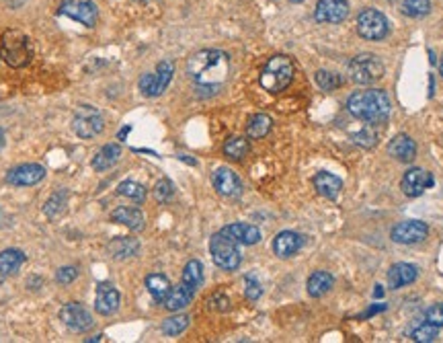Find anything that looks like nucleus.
<instances>
[{"label":"nucleus","instance_id":"obj_35","mask_svg":"<svg viewBox=\"0 0 443 343\" xmlns=\"http://www.w3.org/2000/svg\"><path fill=\"white\" fill-rule=\"evenodd\" d=\"M117 193L127 199H134L136 204H144V199H146V188L138 181H121L117 185Z\"/></svg>","mask_w":443,"mask_h":343},{"label":"nucleus","instance_id":"obj_44","mask_svg":"<svg viewBox=\"0 0 443 343\" xmlns=\"http://www.w3.org/2000/svg\"><path fill=\"white\" fill-rule=\"evenodd\" d=\"M208 305L212 306V308H216V310H220V312H224V310L230 308V300H228V296H224L222 292H218V294H214V296L208 300Z\"/></svg>","mask_w":443,"mask_h":343},{"label":"nucleus","instance_id":"obj_36","mask_svg":"<svg viewBox=\"0 0 443 343\" xmlns=\"http://www.w3.org/2000/svg\"><path fill=\"white\" fill-rule=\"evenodd\" d=\"M187 327H189V317L187 314H175V317H171L162 323V333L169 335V337H177V335L183 333Z\"/></svg>","mask_w":443,"mask_h":343},{"label":"nucleus","instance_id":"obj_21","mask_svg":"<svg viewBox=\"0 0 443 343\" xmlns=\"http://www.w3.org/2000/svg\"><path fill=\"white\" fill-rule=\"evenodd\" d=\"M111 220L113 222H119L123 227H127L130 230H142L146 227V220H144V214L138 210V208H127V206H121L117 210L111 212Z\"/></svg>","mask_w":443,"mask_h":343},{"label":"nucleus","instance_id":"obj_38","mask_svg":"<svg viewBox=\"0 0 443 343\" xmlns=\"http://www.w3.org/2000/svg\"><path fill=\"white\" fill-rule=\"evenodd\" d=\"M316 84L322 89V91H336L341 84H343V78L334 73H329V70H318L316 73Z\"/></svg>","mask_w":443,"mask_h":343},{"label":"nucleus","instance_id":"obj_28","mask_svg":"<svg viewBox=\"0 0 443 343\" xmlns=\"http://www.w3.org/2000/svg\"><path fill=\"white\" fill-rule=\"evenodd\" d=\"M193 296H195V292H193L191 288H187L185 284H179V286L173 288L171 294L166 296L164 306H166L171 312H179V310H183L185 306H189V303L193 300Z\"/></svg>","mask_w":443,"mask_h":343},{"label":"nucleus","instance_id":"obj_13","mask_svg":"<svg viewBox=\"0 0 443 343\" xmlns=\"http://www.w3.org/2000/svg\"><path fill=\"white\" fill-rule=\"evenodd\" d=\"M429 234V227L421 220H406V222H401L396 224L392 232H390V238L394 243H401V245H414V243H421L425 241Z\"/></svg>","mask_w":443,"mask_h":343},{"label":"nucleus","instance_id":"obj_24","mask_svg":"<svg viewBox=\"0 0 443 343\" xmlns=\"http://www.w3.org/2000/svg\"><path fill=\"white\" fill-rule=\"evenodd\" d=\"M146 288L148 292H150V296L154 298V303H158V305H164L166 296H169L171 290H173L169 277H166V275H160V273H150V275H148Z\"/></svg>","mask_w":443,"mask_h":343},{"label":"nucleus","instance_id":"obj_20","mask_svg":"<svg viewBox=\"0 0 443 343\" xmlns=\"http://www.w3.org/2000/svg\"><path fill=\"white\" fill-rule=\"evenodd\" d=\"M419 277V269L410 264H396V266L390 267L388 271V286L392 290H401L408 284H412L414 280Z\"/></svg>","mask_w":443,"mask_h":343},{"label":"nucleus","instance_id":"obj_47","mask_svg":"<svg viewBox=\"0 0 443 343\" xmlns=\"http://www.w3.org/2000/svg\"><path fill=\"white\" fill-rule=\"evenodd\" d=\"M384 294V290H382V286H375V292H373V296L378 298V296H382Z\"/></svg>","mask_w":443,"mask_h":343},{"label":"nucleus","instance_id":"obj_33","mask_svg":"<svg viewBox=\"0 0 443 343\" xmlns=\"http://www.w3.org/2000/svg\"><path fill=\"white\" fill-rule=\"evenodd\" d=\"M249 151H251L249 140L242 138V136H232V138H228L226 144H224V154H226L228 158H232V160H242V158L249 154Z\"/></svg>","mask_w":443,"mask_h":343},{"label":"nucleus","instance_id":"obj_50","mask_svg":"<svg viewBox=\"0 0 443 343\" xmlns=\"http://www.w3.org/2000/svg\"><path fill=\"white\" fill-rule=\"evenodd\" d=\"M440 73H442V77H443V62H442V66H440Z\"/></svg>","mask_w":443,"mask_h":343},{"label":"nucleus","instance_id":"obj_9","mask_svg":"<svg viewBox=\"0 0 443 343\" xmlns=\"http://www.w3.org/2000/svg\"><path fill=\"white\" fill-rule=\"evenodd\" d=\"M60 319L62 323L72 331V333H84L93 327V317L91 312L78 303H68L66 306H62L60 310Z\"/></svg>","mask_w":443,"mask_h":343},{"label":"nucleus","instance_id":"obj_30","mask_svg":"<svg viewBox=\"0 0 443 343\" xmlns=\"http://www.w3.org/2000/svg\"><path fill=\"white\" fill-rule=\"evenodd\" d=\"M173 75H175V64H173L171 60H162V62L156 66V73H154V77H156L154 97H158V95H162V93L166 91V86H169L171 80H173Z\"/></svg>","mask_w":443,"mask_h":343},{"label":"nucleus","instance_id":"obj_7","mask_svg":"<svg viewBox=\"0 0 443 343\" xmlns=\"http://www.w3.org/2000/svg\"><path fill=\"white\" fill-rule=\"evenodd\" d=\"M72 130L76 136L88 140V138H95L99 136L103 130H105V119L99 109L91 107V105H82L78 107V112L74 114L72 119Z\"/></svg>","mask_w":443,"mask_h":343},{"label":"nucleus","instance_id":"obj_42","mask_svg":"<svg viewBox=\"0 0 443 343\" xmlns=\"http://www.w3.org/2000/svg\"><path fill=\"white\" fill-rule=\"evenodd\" d=\"M425 321L435 325V327H443V305H433L425 310Z\"/></svg>","mask_w":443,"mask_h":343},{"label":"nucleus","instance_id":"obj_40","mask_svg":"<svg viewBox=\"0 0 443 343\" xmlns=\"http://www.w3.org/2000/svg\"><path fill=\"white\" fill-rule=\"evenodd\" d=\"M173 195H175V185H173L171 179H160V181L156 183V188H154V197H156L160 204L169 201Z\"/></svg>","mask_w":443,"mask_h":343},{"label":"nucleus","instance_id":"obj_6","mask_svg":"<svg viewBox=\"0 0 443 343\" xmlns=\"http://www.w3.org/2000/svg\"><path fill=\"white\" fill-rule=\"evenodd\" d=\"M347 75L355 84H373L384 77V64L373 54H359L349 62Z\"/></svg>","mask_w":443,"mask_h":343},{"label":"nucleus","instance_id":"obj_17","mask_svg":"<svg viewBox=\"0 0 443 343\" xmlns=\"http://www.w3.org/2000/svg\"><path fill=\"white\" fill-rule=\"evenodd\" d=\"M95 308L99 314L103 317H111L117 312L119 308V292L111 286V284H99L97 288V298H95Z\"/></svg>","mask_w":443,"mask_h":343},{"label":"nucleus","instance_id":"obj_5","mask_svg":"<svg viewBox=\"0 0 443 343\" xmlns=\"http://www.w3.org/2000/svg\"><path fill=\"white\" fill-rule=\"evenodd\" d=\"M210 253L214 264L224 271H234L242 264V255L236 247V241L228 238L226 234L216 232L210 241Z\"/></svg>","mask_w":443,"mask_h":343},{"label":"nucleus","instance_id":"obj_18","mask_svg":"<svg viewBox=\"0 0 443 343\" xmlns=\"http://www.w3.org/2000/svg\"><path fill=\"white\" fill-rule=\"evenodd\" d=\"M388 154L392 156V158H396V160H401V162H412L414 160V156H417V144H414V140L410 138V136H406V134H398V136H394L390 142H388Z\"/></svg>","mask_w":443,"mask_h":343},{"label":"nucleus","instance_id":"obj_15","mask_svg":"<svg viewBox=\"0 0 443 343\" xmlns=\"http://www.w3.org/2000/svg\"><path fill=\"white\" fill-rule=\"evenodd\" d=\"M214 188L224 197H240L242 195V181L238 179V175L226 167H220L214 173Z\"/></svg>","mask_w":443,"mask_h":343},{"label":"nucleus","instance_id":"obj_11","mask_svg":"<svg viewBox=\"0 0 443 343\" xmlns=\"http://www.w3.org/2000/svg\"><path fill=\"white\" fill-rule=\"evenodd\" d=\"M349 17V2L347 0H318L314 8V19L318 23H343Z\"/></svg>","mask_w":443,"mask_h":343},{"label":"nucleus","instance_id":"obj_22","mask_svg":"<svg viewBox=\"0 0 443 343\" xmlns=\"http://www.w3.org/2000/svg\"><path fill=\"white\" fill-rule=\"evenodd\" d=\"M334 286V277H332L329 271H314L310 277H308V294L312 298H322L325 294L331 292V288Z\"/></svg>","mask_w":443,"mask_h":343},{"label":"nucleus","instance_id":"obj_10","mask_svg":"<svg viewBox=\"0 0 443 343\" xmlns=\"http://www.w3.org/2000/svg\"><path fill=\"white\" fill-rule=\"evenodd\" d=\"M60 10L84 27H95L97 23V6L93 0H64Z\"/></svg>","mask_w":443,"mask_h":343},{"label":"nucleus","instance_id":"obj_4","mask_svg":"<svg viewBox=\"0 0 443 343\" xmlns=\"http://www.w3.org/2000/svg\"><path fill=\"white\" fill-rule=\"evenodd\" d=\"M294 62L288 56H273L265 64L258 82L265 91L275 95V93H281L290 86V82L294 80Z\"/></svg>","mask_w":443,"mask_h":343},{"label":"nucleus","instance_id":"obj_2","mask_svg":"<svg viewBox=\"0 0 443 343\" xmlns=\"http://www.w3.org/2000/svg\"><path fill=\"white\" fill-rule=\"evenodd\" d=\"M347 112L371 125H380L390 115V99L384 91H357L347 99Z\"/></svg>","mask_w":443,"mask_h":343},{"label":"nucleus","instance_id":"obj_39","mask_svg":"<svg viewBox=\"0 0 443 343\" xmlns=\"http://www.w3.org/2000/svg\"><path fill=\"white\" fill-rule=\"evenodd\" d=\"M375 140H378V134H375V130H373V125L368 123L364 130H359L357 134H353V142L357 144V146H364V148H371V146H375Z\"/></svg>","mask_w":443,"mask_h":343},{"label":"nucleus","instance_id":"obj_46","mask_svg":"<svg viewBox=\"0 0 443 343\" xmlns=\"http://www.w3.org/2000/svg\"><path fill=\"white\" fill-rule=\"evenodd\" d=\"M130 132H132V128H130V125H125V128H123V130L119 132V140H123V138H125V136H127Z\"/></svg>","mask_w":443,"mask_h":343},{"label":"nucleus","instance_id":"obj_1","mask_svg":"<svg viewBox=\"0 0 443 343\" xmlns=\"http://www.w3.org/2000/svg\"><path fill=\"white\" fill-rule=\"evenodd\" d=\"M230 73V58L220 49H201L187 60V75L201 91L218 93Z\"/></svg>","mask_w":443,"mask_h":343},{"label":"nucleus","instance_id":"obj_3","mask_svg":"<svg viewBox=\"0 0 443 343\" xmlns=\"http://www.w3.org/2000/svg\"><path fill=\"white\" fill-rule=\"evenodd\" d=\"M0 56L10 68H23L33 58L31 39L19 29H6L0 38Z\"/></svg>","mask_w":443,"mask_h":343},{"label":"nucleus","instance_id":"obj_32","mask_svg":"<svg viewBox=\"0 0 443 343\" xmlns=\"http://www.w3.org/2000/svg\"><path fill=\"white\" fill-rule=\"evenodd\" d=\"M201 282H203V266L197 259H191L185 266L181 284H185L187 288H191L193 292H197V288L201 286Z\"/></svg>","mask_w":443,"mask_h":343},{"label":"nucleus","instance_id":"obj_51","mask_svg":"<svg viewBox=\"0 0 443 343\" xmlns=\"http://www.w3.org/2000/svg\"><path fill=\"white\" fill-rule=\"evenodd\" d=\"M290 2H304V0H290Z\"/></svg>","mask_w":443,"mask_h":343},{"label":"nucleus","instance_id":"obj_19","mask_svg":"<svg viewBox=\"0 0 443 343\" xmlns=\"http://www.w3.org/2000/svg\"><path fill=\"white\" fill-rule=\"evenodd\" d=\"M222 234H226L228 238L236 241V243H242V245H257L261 241V230L253 224H242V222H236V224H228L220 230Z\"/></svg>","mask_w":443,"mask_h":343},{"label":"nucleus","instance_id":"obj_45","mask_svg":"<svg viewBox=\"0 0 443 343\" xmlns=\"http://www.w3.org/2000/svg\"><path fill=\"white\" fill-rule=\"evenodd\" d=\"M154 84H156V77L154 75H144L140 78V91L148 95V97H154Z\"/></svg>","mask_w":443,"mask_h":343},{"label":"nucleus","instance_id":"obj_27","mask_svg":"<svg viewBox=\"0 0 443 343\" xmlns=\"http://www.w3.org/2000/svg\"><path fill=\"white\" fill-rule=\"evenodd\" d=\"M119 156H121V146L119 144H105L99 153L95 154L91 167L95 171H107L119 160Z\"/></svg>","mask_w":443,"mask_h":343},{"label":"nucleus","instance_id":"obj_37","mask_svg":"<svg viewBox=\"0 0 443 343\" xmlns=\"http://www.w3.org/2000/svg\"><path fill=\"white\" fill-rule=\"evenodd\" d=\"M403 13L406 17H412V19L427 17L431 13V2L429 0H405L403 2Z\"/></svg>","mask_w":443,"mask_h":343},{"label":"nucleus","instance_id":"obj_34","mask_svg":"<svg viewBox=\"0 0 443 343\" xmlns=\"http://www.w3.org/2000/svg\"><path fill=\"white\" fill-rule=\"evenodd\" d=\"M437 331H440V327H435V325H431V323L425 321V323L412 327V329L408 331V337H410L412 342L431 343L437 340Z\"/></svg>","mask_w":443,"mask_h":343},{"label":"nucleus","instance_id":"obj_41","mask_svg":"<svg viewBox=\"0 0 443 343\" xmlns=\"http://www.w3.org/2000/svg\"><path fill=\"white\" fill-rule=\"evenodd\" d=\"M244 294L249 300H258L261 294H263V288H261V282H258L255 275H247L244 277Z\"/></svg>","mask_w":443,"mask_h":343},{"label":"nucleus","instance_id":"obj_49","mask_svg":"<svg viewBox=\"0 0 443 343\" xmlns=\"http://www.w3.org/2000/svg\"><path fill=\"white\" fill-rule=\"evenodd\" d=\"M2 220H4V214H2V210H0V227H2Z\"/></svg>","mask_w":443,"mask_h":343},{"label":"nucleus","instance_id":"obj_48","mask_svg":"<svg viewBox=\"0 0 443 343\" xmlns=\"http://www.w3.org/2000/svg\"><path fill=\"white\" fill-rule=\"evenodd\" d=\"M2 146H4V132H2V128H0V151H2Z\"/></svg>","mask_w":443,"mask_h":343},{"label":"nucleus","instance_id":"obj_31","mask_svg":"<svg viewBox=\"0 0 443 343\" xmlns=\"http://www.w3.org/2000/svg\"><path fill=\"white\" fill-rule=\"evenodd\" d=\"M271 125H273V121H271L269 115L255 114L249 119V123H247V134H249V138H253V140L265 138V136L271 132Z\"/></svg>","mask_w":443,"mask_h":343},{"label":"nucleus","instance_id":"obj_25","mask_svg":"<svg viewBox=\"0 0 443 343\" xmlns=\"http://www.w3.org/2000/svg\"><path fill=\"white\" fill-rule=\"evenodd\" d=\"M25 261H27V255L21 249H4L0 253V273L15 275Z\"/></svg>","mask_w":443,"mask_h":343},{"label":"nucleus","instance_id":"obj_23","mask_svg":"<svg viewBox=\"0 0 443 343\" xmlns=\"http://www.w3.org/2000/svg\"><path fill=\"white\" fill-rule=\"evenodd\" d=\"M314 188H316V191H318L322 197L334 199V197H339V193L343 190V181H341L336 175L322 171V173H318V175L314 177Z\"/></svg>","mask_w":443,"mask_h":343},{"label":"nucleus","instance_id":"obj_26","mask_svg":"<svg viewBox=\"0 0 443 343\" xmlns=\"http://www.w3.org/2000/svg\"><path fill=\"white\" fill-rule=\"evenodd\" d=\"M107 249H109L111 257L127 259V257H134L140 251V243L136 238H130V236H119V238L111 241Z\"/></svg>","mask_w":443,"mask_h":343},{"label":"nucleus","instance_id":"obj_8","mask_svg":"<svg viewBox=\"0 0 443 343\" xmlns=\"http://www.w3.org/2000/svg\"><path fill=\"white\" fill-rule=\"evenodd\" d=\"M357 33L368 41H380L390 33L388 19L375 8H366L357 15Z\"/></svg>","mask_w":443,"mask_h":343},{"label":"nucleus","instance_id":"obj_14","mask_svg":"<svg viewBox=\"0 0 443 343\" xmlns=\"http://www.w3.org/2000/svg\"><path fill=\"white\" fill-rule=\"evenodd\" d=\"M45 177V169L37 162H27V165H19L15 169H10L6 173V181L10 185H17V188H29V185H36L41 179Z\"/></svg>","mask_w":443,"mask_h":343},{"label":"nucleus","instance_id":"obj_43","mask_svg":"<svg viewBox=\"0 0 443 343\" xmlns=\"http://www.w3.org/2000/svg\"><path fill=\"white\" fill-rule=\"evenodd\" d=\"M76 275H78V269H76V267H60L58 273H56V282L62 284V286H68V284H72L74 280H76Z\"/></svg>","mask_w":443,"mask_h":343},{"label":"nucleus","instance_id":"obj_16","mask_svg":"<svg viewBox=\"0 0 443 343\" xmlns=\"http://www.w3.org/2000/svg\"><path fill=\"white\" fill-rule=\"evenodd\" d=\"M302 245H304L302 234H297L294 230H283V232H279V234L273 238V251H275V255L281 257V259L294 257L295 253L302 249Z\"/></svg>","mask_w":443,"mask_h":343},{"label":"nucleus","instance_id":"obj_12","mask_svg":"<svg viewBox=\"0 0 443 343\" xmlns=\"http://www.w3.org/2000/svg\"><path fill=\"white\" fill-rule=\"evenodd\" d=\"M433 183H435V179H433L431 173H427L421 167H412V169H408L405 173L401 188H403L405 195H408V197H419V195H423L429 188H433Z\"/></svg>","mask_w":443,"mask_h":343},{"label":"nucleus","instance_id":"obj_29","mask_svg":"<svg viewBox=\"0 0 443 343\" xmlns=\"http://www.w3.org/2000/svg\"><path fill=\"white\" fill-rule=\"evenodd\" d=\"M66 204H68V191L60 190L56 191L43 206V212L49 220H58L64 212H66Z\"/></svg>","mask_w":443,"mask_h":343}]
</instances>
